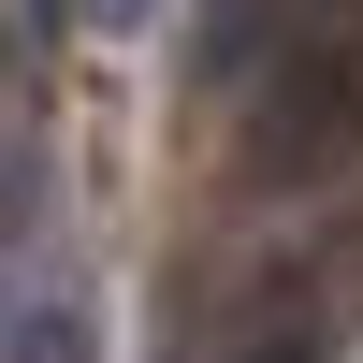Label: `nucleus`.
Masks as SVG:
<instances>
[{
    "label": "nucleus",
    "mask_w": 363,
    "mask_h": 363,
    "mask_svg": "<svg viewBox=\"0 0 363 363\" xmlns=\"http://www.w3.org/2000/svg\"><path fill=\"white\" fill-rule=\"evenodd\" d=\"M247 189H320V174L363 160V58L320 44V58H277V73L247 87Z\"/></svg>",
    "instance_id": "nucleus-1"
},
{
    "label": "nucleus",
    "mask_w": 363,
    "mask_h": 363,
    "mask_svg": "<svg viewBox=\"0 0 363 363\" xmlns=\"http://www.w3.org/2000/svg\"><path fill=\"white\" fill-rule=\"evenodd\" d=\"M349 29H363V0H203L189 58H203V87H262L277 58H320Z\"/></svg>",
    "instance_id": "nucleus-2"
},
{
    "label": "nucleus",
    "mask_w": 363,
    "mask_h": 363,
    "mask_svg": "<svg viewBox=\"0 0 363 363\" xmlns=\"http://www.w3.org/2000/svg\"><path fill=\"white\" fill-rule=\"evenodd\" d=\"M0 363H102V320L87 306H29L15 335H0Z\"/></svg>",
    "instance_id": "nucleus-3"
},
{
    "label": "nucleus",
    "mask_w": 363,
    "mask_h": 363,
    "mask_svg": "<svg viewBox=\"0 0 363 363\" xmlns=\"http://www.w3.org/2000/svg\"><path fill=\"white\" fill-rule=\"evenodd\" d=\"M233 363H320V335H306V320H277V335H262V349H233Z\"/></svg>",
    "instance_id": "nucleus-4"
},
{
    "label": "nucleus",
    "mask_w": 363,
    "mask_h": 363,
    "mask_svg": "<svg viewBox=\"0 0 363 363\" xmlns=\"http://www.w3.org/2000/svg\"><path fill=\"white\" fill-rule=\"evenodd\" d=\"M87 15H131V0H87Z\"/></svg>",
    "instance_id": "nucleus-5"
}]
</instances>
